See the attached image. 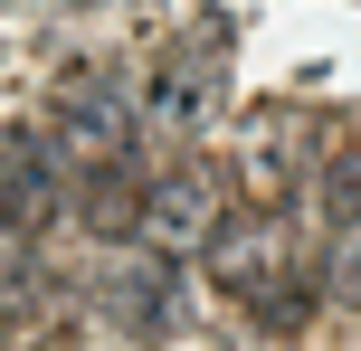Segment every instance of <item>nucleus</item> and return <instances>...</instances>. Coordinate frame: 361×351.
Masks as SVG:
<instances>
[{
	"instance_id": "nucleus-1",
	"label": "nucleus",
	"mask_w": 361,
	"mask_h": 351,
	"mask_svg": "<svg viewBox=\"0 0 361 351\" xmlns=\"http://www.w3.org/2000/svg\"><path fill=\"white\" fill-rule=\"evenodd\" d=\"M219 95H228V10H200L190 38H171L162 67H152V105H143V124L171 133V143H190V133H209Z\"/></svg>"
},
{
	"instance_id": "nucleus-2",
	"label": "nucleus",
	"mask_w": 361,
	"mask_h": 351,
	"mask_svg": "<svg viewBox=\"0 0 361 351\" xmlns=\"http://www.w3.org/2000/svg\"><path fill=\"white\" fill-rule=\"evenodd\" d=\"M219 219H228V181H219L209 162H171V171H152V181H143V209H133V247H152V257L190 266V257H209Z\"/></svg>"
},
{
	"instance_id": "nucleus-3",
	"label": "nucleus",
	"mask_w": 361,
	"mask_h": 351,
	"mask_svg": "<svg viewBox=\"0 0 361 351\" xmlns=\"http://www.w3.org/2000/svg\"><path fill=\"white\" fill-rule=\"evenodd\" d=\"M67 171L48 133H0V276H29V238L57 219Z\"/></svg>"
},
{
	"instance_id": "nucleus-4",
	"label": "nucleus",
	"mask_w": 361,
	"mask_h": 351,
	"mask_svg": "<svg viewBox=\"0 0 361 351\" xmlns=\"http://www.w3.org/2000/svg\"><path fill=\"white\" fill-rule=\"evenodd\" d=\"M200 266H209V285H219V295L257 304L267 285H286V276H295V228L276 219L267 200H257V209H228V219H219V238H209V257H200Z\"/></svg>"
},
{
	"instance_id": "nucleus-5",
	"label": "nucleus",
	"mask_w": 361,
	"mask_h": 351,
	"mask_svg": "<svg viewBox=\"0 0 361 351\" xmlns=\"http://www.w3.org/2000/svg\"><path fill=\"white\" fill-rule=\"evenodd\" d=\"M324 152V133H314V114H295V105H276V114H257L247 124V152H238V181H247V200H286L295 181H305V162Z\"/></svg>"
},
{
	"instance_id": "nucleus-6",
	"label": "nucleus",
	"mask_w": 361,
	"mask_h": 351,
	"mask_svg": "<svg viewBox=\"0 0 361 351\" xmlns=\"http://www.w3.org/2000/svg\"><path fill=\"white\" fill-rule=\"evenodd\" d=\"M171 257H152V247H133V257H114L105 276H95V304H105L124 333H162L171 323Z\"/></svg>"
},
{
	"instance_id": "nucleus-7",
	"label": "nucleus",
	"mask_w": 361,
	"mask_h": 351,
	"mask_svg": "<svg viewBox=\"0 0 361 351\" xmlns=\"http://www.w3.org/2000/svg\"><path fill=\"white\" fill-rule=\"evenodd\" d=\"M324 228H333V285L361 295V133L324 152Z\"/></svg>"
},
{
	"instance_id": "nucleus-8",
	"label": "nucleus",
	"mask_w": 361,
	"mask_h": 351,
	"mask_svg": "<svg viewBox=\"0 0 361 351\" xmlns=\"http://www.w3.org/2000/svg\"><path fill=\"white\" fill-rule=\"evenodd\" d=\"M247 314L267 323V333H305V323H314V276L295 266V276H286V285H267V295H257Z\"/></svg>"
}]
</instances>
